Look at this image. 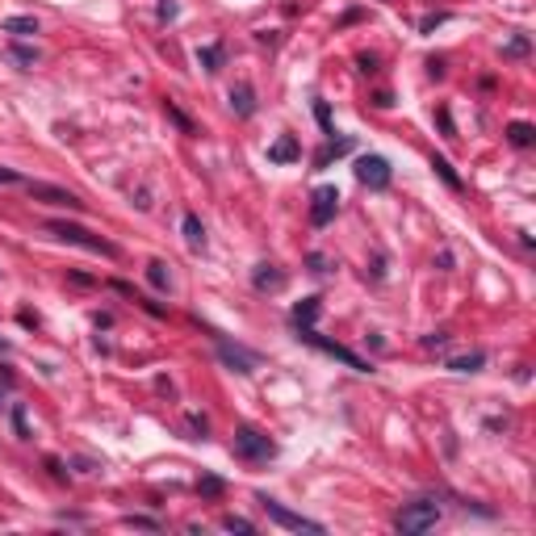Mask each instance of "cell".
I'll return each mask as SVG.
<instances>
[{"label":"cell","mask_w":536,"mask_h":536,"mask_svg":"<svg viewBox=\"0 0 536 536\" xmlns=\"http://www.w3.org/2000/svg\"><path fill=\"white\" fill-rule=\"evenodd\" d=\"M13 55H17V63H34V59H38L29 46H13Z\"/></svg>","instance_id":"cell-31"},{"label":"cell","mask_w":536,"mask_h":536,"mask_svg":"<svg viewBox=\"0 0 536 536\" xmlns=\"http://www.w3.org/2000/svg\"><path fill=\"white\" fill-rule=\"evenodd\" d=\"M298 340H306V344H314L319 352H327V356H335V361H344L348 369H356V373H373V365L365 361V356H356V352H348L344 344H335V340H323L314 327H298Z\"/></svg>","instance_id":"cell-5"},{"label":"cell","mask_w":536,"mask_h":536,"mask_svg":"<svg viewBox=\"0 0 536 536\" xmlns=\"http://www.w3.org/2000/svg\"><path fill=\"white\" fill-rule=\"evenodd\" d=\"M46 231L55 235V239H63V243H75V247H88V252H96V256H117V247L109 243V239H101V235H92V231H84V226H75V222H46Z\"/></svg>","instance_id":"cell-3"},{"label":"cell","mask_w":536,"mask_h":536,"mask_svg":"<svg viewBox=\"0 0 536 536\" xmlns=\"http://www.w3.org/2000/svg\"><path fill=\"white\" fill-rule=\"evenodd\" d=\"M356 180L365 184V189H390V180H394V168H390V159L386 155H361L356 159Z\"/></svg>","instance_id":"cell-6"},{"label":"cell","mask_w":536,"mask_h":536,"mask_svg":"<svg viewBox=\"0 0 536 536\" xmlns=\"http://www.w3.org/2000/svg\"><path fill=\"white\" fill-rule=\"evenodd\" d=\"M252 285H256L260 294H268V289H281V285H285V273H281L277 264H260V268H256V277H252Z\"/></svg>","instance_id":"cell-13"},{"label":"cell","mask_w":536,"mask_h":536,"mask_svg":"<svg viewBox=\"0 0 536 536\" xmlns=\"http://www.w3.org/2000/svg\"><path fill=\"white\" fill-rule=\"evenodd\" d=\"M256 503L264 507V516L273 520V524H281V528H289V533H323V524L319 520H306V516H298V512H289L285 503H277V499H268V495H256Z\"/></svg>","instance_id":"cell-4"},{"label":"cell","mask_w":536,"mask_h":536,"mask_svg":"<svg viewBox=\"0 0 536 536\" xmlns=\"http://www.w3.org/2000/svg\"><path fill=\"white\" fill-rule=\"evenodd\" d=\"M482 365H486V352H470V356H453V361H449L453 373H478Z\"/></svg>","instance_id":"cell-21"},{"label":"cell","mask_w":536,"mask_h":536,"mask_svg":"<svg viewBox=\"0 0 536 536\" xmlns=\"http://www.w3.org/2000/svg\"><path fill=\"white\" fill-rule=\"evenodd\" d=\"M231 449H235V457L247 461V465H260V461H273V457H277V444H273L260 428H252V423H239V428H235Z\"/></svg>","instance_id":"cell-1"},{"label":"cell","mask_w":536,"mask_h":536,"mask_svg":"<svg viewBox=\"0 0 536 536\" xmlns=\"http://www.w3.org/2000/svg\"><path fill=\"white\" fill-rule=\"evenodd\" d=\"M432 168H436V176H440V180L453 189V193H461V189H465V180L453 172V164H449V159H440V155H436V159H432Z\"/></svg>","instance_id":"cell-20"},{"label":"cell","mask_w":536,"mask_h":536,"mask_svg":"<svg viewBox=\"0 0 536 536\" xmlns=\"http://www.w3.org/2000/svg\"><path fill=\"white\" fill-rule=\"evenodd\" d=\"M222 59H226L222 42H214V46H201V50H197V63H201L205 71H218V67H222Z\"/></svg>","instance_id":"cell-19"},{"label":"cell","mask_w":536,"mask_h":536,"mask_svg":"<svg viewBox=\"0 0 536 536\" xmlns=\"http://www.w3.org/2000/svg\"><path fill=\"white\" fill-rule=\"evenodd\" d=\"M184 243H189L193 252H201V247H205V226H201V218H197V214H184Z\"/></svg>","instance_id":"cell-16"},{"label":"cell","mask_w":536,"mask_h":536,"mask_svg":"<svg viewBox=\"0 0 536 536\" xmlns=\"http://www.w3.org/2000/svg\"><path fill=\"white\" fill-rule=\"evenodd\" d=\"M25 193L46 201V205H67V210H80L84 201L71 193V189H59V184H46V180H25Z\"/></svg>","instance_id":"cell-8"},{"label":"cell","mask_w":536,"mask_h":536,"mask_svg":"<svg viewBox=\"0 0 536 536\" xmlns=\"http://www.w3.org/2000/svg\"><path fill=\"white\" fill-rule=\"evenodd\" d=\"M507 138H512V147H533L536 143L533 122H512V126H507Z\"/></svg>","instance_id":"cell-18"},{"label":"cell","mask_w":536,"mask_h":536,"mask_svg":"<svg viewBox=\"0 0 536 536\" xmlns=\"http://www.w3.org/2000/svg\"><path fill=\"white\" fill-rule=\"evenodd\" d=\"M231 109H235L239 117H252V113H256V92H252V84H235V88H231Z\"/></svg>","instance_id":"cell-11"},{"label":"cell","mask_w":536,"mask_h":536,"mask_svg":"<svg viewBox=\"0 0 536 536\" xmlns=\"http://www.w3.org/2000/svg\"><path fill=\"white\" fill-rule=\"evenodd\" d=\"M298 155H302V147H298L294 134H281V138L268 147V159H273V164H289V159H298Z\"/></svg>","instance_id":"cell-12"},{"label":"cell","mask_w":536,"mask_h":536,"mask_svg":"<svg viewBox=\"0 0 536 536\" xmlns=\"http://www.w3.org/2000/svg\"><path fill=\"white\" fill-rule=\"evenodd\" d=\"M352 151V138H327L319 151H314V168H327L331 159H340V155H348Z\"/></svg>","instance_id":"cell-10"},{"label":"cell","mask_w":536,"mask_h":536,"mask_svg":"<svg viewBox=\"0 0 536 536\" xmlns=\"http://www.w3.org/2000/svg\"><path fill=\"white\" fill-rule=\"evenodd\" d=\"M0 29L13 34V38H29V34H38V17H4Z\"/></svg>","instance_id":"cell-15"},{"label":"cell","mask_w":536,"mask_h":536,"mask_svg":"<svg viewBox=\"0 0 536 536\" xmlns=\"http://www.w3.org/2000/svg\"><path fill=\"white\" fill-rule=\"evenodd\" d=\"M197 495H201V499H222V495H226V482L214 478V474H201V478H197Z\"/></svg>","instance_id":"cell-22"},{"label":"cell","mask_w":536,"mask_h":536,"mask_svg":"<svg viewBox=\"0 0 536 536\" xmlns=\"http://www.w3.org/2000/svg\"><path fill=\"white\" fill-rule=\"evenodd\" d=\"M147 281H151V289H159V294H168V289H172V277H168V264H164V260H151V264H147Z\"/></svg>","instance_id":"cell-17"},{"label":"cell","mask_w":536,"mask_h":536,"mask_svg":"<svg viewBox=\"0 0 536 536\" xmlns=\"http://www.w3.org/2000/svg\"><path fill=\"white\" fill-rule=\"evenodd\" d=\"M172 17H176V0H164L159 4V21H172Z\"/></svg>","instance_id":"cell-33"},{"label":"cell","mask_w":536,"mask_h":536,"mask_svg":"<svg viewBox=\"0 0 536 536\" xmlns=\"http://www.w3.org/2000/svg\"><path fill=\"white\" fill-rule=\"evenodd\" d=\"M436 117H440V130H444V134H449V138H457V134H453V117H449V109H440V113H436Z\"/></svg>","instance_id":"cell-32"},{"label":"cell","mask_w":536,"mask_h":536,"mask_svg":"<svg viewBox=\"0 0 536 536\" xmlns=\"http://www.w3.org/2000/svg\"><path fill=\"white\" fill-rule=\"evenodd\" d=\"M164 113H168V117H172V122H176V126H180L184 134H197V126H193V122H189V117H184L180 109H176V101H164Z\"/></svg>","instance_id":"cell-24"},{"label":"cell","mask_w":536,"mask_h":536,"mask_svg":"<svg viewBox=\"0 0 536 536\" xmlns=\"http://www.w3.org/2000/svg\"><path fill=\"white\" fill-rule=\"evenodd\" d=\"M218 361H222L226 369H235V373H256V369H260V352H252V348H243V344H231V340H222V335H218Z\"/></svg>","instance_id":"cell-7"},{"label":"cell","mask_w":536,"mask_h":536,"mask_svg":"<svg viewBox=\"0 0 536 536\" xmlns=\"http://www.w3.org/2000/svg\"><path fill=\"white\" fill-rule=\"evenodd\" d=\"M319 310H323V302H319V298H302V302L289 310V319H294V327H314Z\"/></svg>","instance_id":"cell-14"},{"label":"cell","mask_w":536,"mask_h":536,"mask_svg":"<svg viewBox=\"0 0 536 536\" xmlns=\"http://www.w3.org/2000/svg\"><path fill=\"white\" fill-rule=\"evenodd\" d=\"M528 50H533V42H528L524 34H516V38H512V42L503 46V59H524Z\"/></svg>","instance_id":"cell-23"},{"label":"cell","mask_w":536,"mask_h":536,"mask_svg":"<svg viewBox=\"0 0 536 536\" xmlns=\"http://www.w3.org/2000/svg\"><path fill=\"white\" fill-rule=\"evenodd\" d=\"M222 528H226V533H256V524H252V520H243V516H222Z\"/></svg>","instance_id":"cell-26"},{"label":"cell","mask_w":536,"mask_h":536,"mask_svg":"<svg viewBox=\"0 0 536 536\" xmlns=\"http://www.w3.org/2000/svg\"><path fill=\"white\" fill-rule=\"evenodd\" d=\"M356 63H361V71H365V75H373V71H377V55H356Z\"/></svg>","instance_id":"cell-30"},{"label":"cell","mask_w":536,"mask_h":536,"mask_svg":"<svg viewBox=\"0 0 536 536\" xmlns=\"http://www.w3.org/2000/svg\"><path fill=\"white\" fill-rule=\"evenodd\" d=\"M423 344H428V348H440V344H449V335H444V331H432Z\"/></svg>","instance_id":"cell-34"},{"label":"cell","mask_w":536,"mask_h":536,"mask_svg":"<svg viewBox=\"0 0 536 536\" xmlns=\"http://www.w3.org/2000/svg\"><path fill=\"white\" fill-rule=\"evenodd\" d=\"M122 524H130V528H151V533L159 528V520H151V516H126Z\"/></svg>","instance_id":"cell-28"},{"label":"cell","mask_w":536,"mask_h":536,"mask_svg":"<svg viewBox=\"0 0 536 536\" xmlns=\"http://www.w3.org/2000/svg\"><path fill=\"white\" fill-rule=\"evenodd\" d=\"M13 428H17V436H21V440L29 436V432H25V415H21V411H13Z\"/></svg>","instance_id":"cell-35"},{"label":"cell","mask_w":536,"mask_h":536,"mask_svg":"<svg viewBox=\"0 0 536 536\" xmlns=\"http://www.w3.org/2000/svg\"><path fill=\"white\" fill-rule=\"evenodd\" d=\"M314 117H319L323 134H335V130H331V109H327V101H319V105H314Z\"/></svg>","instance_id":"cell-27"},{"label":"cell","mask_w":536,"mask_h":536,"mask_svg":"<svg viewBox=\"0 0 536 536\" xmlns=\"http://www.w3.org/2000/svg\"><path fill=\"white\" fill-rule=\"evenodd\" d=\"M444 21H449V13H432V17H423V21H419V29L428 34V29H436V25H444Z\"/></svg>","instance_id":"cell-29"},{"label":"cell","mask_w":536,"mask_h":536,"mask_svg":"<svg viewBox=\"0 0 536 536\" xmlns=\"http://www.w3.org/2000/svg\"><path fill=\"white\" fill-rule=\"evenodd\" d=\"M335 210H340V189H335V184L314 189V197H310V222H314V226H327V222L335 218Z\"/></svg>","instance_id":"cell-9"},{"label":"cell","mask_w":536,"mask_h":536,"mask_svg":"<svg viewBox=\"0 0 536 536\" xmlns=\"http://www.w3.org/2000/svg\"><path fill=\"white\" fill-rule=\"evenodd\" d=\"M0 184H21V176L13 168H0Z\"/></svg>","instance_id":"cell-36"},{"label":"cell","mask_w":536,"mask_h":536,"mask_svg":"<svg viewBox=\"0 0 536 536\" xmlns=\"http://www.w3.org/2000/svg\"><path fill=\"white\" fill-rule=\"evenodd\" d=\"M184 428H189V432H193V436H189V440H205V432H210V419H205V415H197V411H193V415H189V419H184Z\"/></svg>","instance_id":"cell-25"},{"label":"cell","mask_w":536,"mask_h":536,"mask_svg":"<svg viewBox=\"0 0 536 536\" xmlns=\"http://www.w3.org/2000/svg\"><path fill=\"white\" fill-rule=\"evenodd\" d=\"M440 524V507L432 503V499H415V503H407L398 516H394V528L403 536H419V533H432Z\"/></svg>","instance_id":"cell-2"}]
</instances>
